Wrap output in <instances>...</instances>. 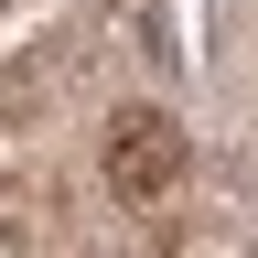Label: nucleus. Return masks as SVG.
Masks as SVG:
<instances>
[{
	"instance_id": "nucleus-1",
	"label": "nucleus",
	"mask_w": 258,
	"mask_h": 258,
	"mask_svg": "<svg viewBox=\"0 0 258 258\" xmlns=\"http://www.w3.org/2000/svg\"><path fill=\"white\" fill-rule=\"evenodd\" d=\"M172 172H183V129L172 118H118V140H108V183L118 194H172Z\"/></svg>"
}]
</instances>
